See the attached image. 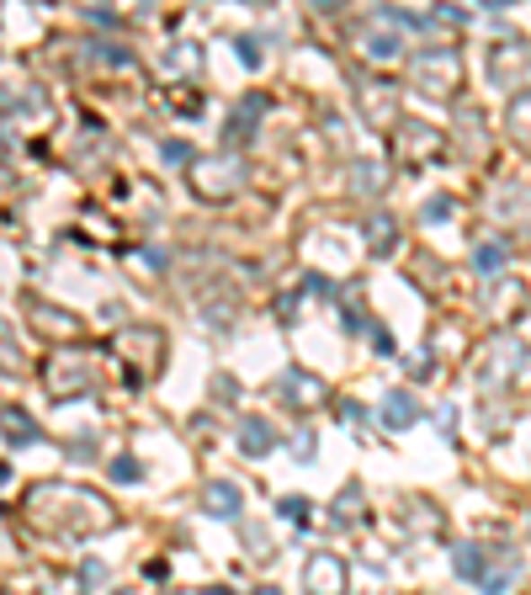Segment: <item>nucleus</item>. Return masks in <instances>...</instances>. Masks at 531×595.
Segmentation results:
<instances>
[{
    "label": "nucleus",
    "instance_id": "nucleus-1",
    "mask_svg": "<svg viewBox=\"0 0 531 595\" xmlns=\"http://www.w3.org/2000/svg\"><path fill=\"white\" fill-rule=\"evenodd\" d=\"M27 516L38 527H49V532H85V537L107 532L118 521V511H112L107 494L75 489V484H38L27 494Z\"/></svg>",
    "mask_w": 531,
    "mask_h": 595
},
{
    "label": "nucleus",
    "instance_id": "nucleus-2",
    "mask_svg": "<svg viewBox=\"0 0 531 595\" xmlns=\"http://www.w3.org/2000/svg\"><path fill=\"white\" fill-rule=\"evenodd\" d=\"M43 377H49V388L69 399V394H91V383H96V372H91V357L80 351V346H64L54 357L43 361Z\"/></svg>",
    "mask_w": 531,
    "mask_h": 595
},
{
    "label": "nucleus",
    "instance_id": "nucleus-3",
    "mask_svg": "<svg viewBox=\"0 0 531 595\" xmlns=\"http://www.w3.org/2000/svg\"><path fill=\"white\" fill-rule=\"evenodd\" d=\"M191 186H197V197H213V202H224V197H235L239 186H244V160H239V155H224V160H202V165H191Z\"/></svg>",
    "mask_w": 531,
    "mask_h": 595
},
{
    "label": "nucleus",
    "instance_id": "nucleus-4",
    "mask_svg": "<svg viewBox=\"0 0 531 595\" xmlns=\"http://www.w3.org/2000/svg\"><path fill=\"white\" fill-rule=\"evenodd\" d=\"M414 75L425 80V91L452 96L457 80H463V54H457V49H420V54H414Z\"/></svg>",
    "mask_w": 531,
    "mask_h": 595
},
{
    "label": "nucleus",
    "instance_id": "nucleus-5",
    "mask_svg": "<svg viewBox=\"0 0 531 595\" xmlns=\"http://www.w3.org/2000/svg\"><path fill=\"white\" fill-rule=\"evenodd\" d=\"M303 591L308 595H346V558L341 553H314L303 569Z\"/></svg>",
    "mask_w": 531,
    "mask_h": 595
},
{
    "label": "nucleus",
    "instance_id": "nucleus-6",
    "mask_svg": "<svg viewBox=\"0 0 531 595\" xmlns=\"http://www.w3.org/2000/svg\"><path fill=\"white\" fill-rule=\"evenodd\" d=\"M277 399L282 404H293V410H314V404H324V383L314 377V372H282L277 377Z\"/></svg>",
    "mask_w": 531,
    "mask_h": 595
},
{
    "label": "nucleus",
    "instance_id": "nucleus-7",
    "mask_svg": "<svg viewBox=\"0 0 531 595\" xmlns=\"http://www.w3.org/2000/svg\"><path fill=\"white\" fill-rule=\"evenodd\" d=\"M399 149L410 155V165H420V155L436 160V155H441V133L425 128V122H399Z\"/></svg>",
    "mask_w": 531,
    "mask_h": 595
},
{
    "label": "nucleus",
    "instance_id": "nucleus-8",
    "mask_svg": "<svg viewBox=\"0 0 531 595\" xmlns=\"http://www.w3.org/2000/svg\"><path fill=\"white\" fill-rule=\"evenodd\" d=\"M414 420H420V399L410 388H388L383 394V431H410Z\"/></svg>",
    "mask_w": 531,
    "mask_h": 595
},
{
    "label": "nucleus",
    "instance_id": "nucleus-9",
    "mask_svg": "<svg viewBox=\"0 0 531 595\" xmlns=\"http://www.w3.org/2000/svg\"><path fill=\"white\" fill-rule=\"evenodd\" d=\"M452 569H457L468 585H483V574H489V547H483V542H457V547H452Z\"/></svg>",
    "mask_w": 531,
    "mask_h": 595
},
{
    "label": "nucleus",
    "instance_id": "nucleus-10",
    "mask_svg": "<svg viewBox=\"0 0 531 595\" xmlns=\"http://www.w3.org/2000/svg\"><path fill=\"white\" fill-rule=\"evenodd\" d=\"M202 505H208V516H218V521H239V505H244V494H239L235 484H208L202 489Z\"/></svg>",
    "mask_w": 531,
    "mask_h": 595
},
{
    "label": "nucleus",
    "instance_id": "nucleus-11",
    "mask_svg": "<svg viewBox=\"0 0 531 595\" xmlns=\"http://www.w3.org/2000/svg\"><path fill=\"white\" fill-rule=\"evenodd\" d=\"M0 431H5L11 447H32L38 441V420L27 410H16V404H0Z\"/></svg>",
    "mask_w": 531,
    "mask_h": 595
},
{
    "label": "nucleus",
    "instance_id": "nucleus-12",
    "mask_svg": "<svg viewBox=\"0 0 531 595\" xmlns=\"http://www.w3.org/2000/svg\"><path fill=\"white\" fill-rule=\"evenodd\" d=\"M510 266V239H483L478 250H473V271L478 277H500Z\"/></svg>",
    "mask_w": 531,
    "mask_h": 595
},
{
    "label": "nucleus",
    "instance_id": "nucleus-13",
    "mask_svg": "<svg viewBox=\"0 0 531 595\" xmlns=\"http://www.w3.org/2000/svg\"><path fill=\"white\" fill-rule=\"evenodd\" d=\"M261 112H266V96H244L235 107V118L224 122V138H229V144H244V138H250V122H261Z\"/></svg>",
    "mask_w": 531,
    "mask_h": 595
},
{
    "label": "nucleus",
    "instance_id": "nucleus-14",
    "mask_svg": "<svg viewBox=\"0 0 531 595\" xmlns=\"http://www.w3.org/2000/svg\"><path fill=\"white\" fill-rule=\"evenodd\" d=\"M271 447H277V431H271L266 420H244V425H239V452H244V457H266Z\"/></svg>",
    "mask_w": 531,
    "mask_h": 595
},
{
    "label": "nucleus",
    "instance_id": "nucleus-15",
    "mask_svg": "<svg viewBox=\"0 0 531 595\" xmlns=\"http://www.w3.org/2000/svg\"><path fill=\"white\" fill-rule=\"evenodd\" d=\"M367 244L377 250V255H394L399 250V224L383 213V218H367Z\"/></svg>",
    "mask_w": 531,
    "mask_h": 595
},
{
    "label": "nucleus",
    "instance_id": "nucleus-16",
    "mask_svg": "<svg viewBox=\"0 0 531 595\" xmlns=\"http://www.w3.org/2000/svg\"><path fill=\"white\" fill-rule=\"evenodd\" d=\"M160 64H165V75H191V69L202 64V49H197V43H171V49L160 54Z\"/></svg>",
    "mask_w": 531,
    "mask_h": 595
},
{
    "label": "nucleus",
    "instance_id": "nucleus-17",
    "mask_svg": "<svg viewBox=\"0 0 531 595\" xmlns=\"http://www.w3.org/2000/svg\"><path fill=\"white\" fill-rule=\"evenodd\" d=\"M277 511H282V521H293V527H308V521H314V500H303V494H282Z\"/></svg>",
    "mask_w": 531,
    "mask_h": 595
},
{
    "label": "nucleus",
    "instance_id": "nucleus-18",
    "mask_svg": "<svg viewBox=\"0 0 531 595\" xmlns=\"http://www.w3.org/2000/svg\"><path fill=\"white\" fill-rule=\"evenodd\" d=\"M452 213H457V202H452V197H447V191H436V197H430V202H425V208H420V218H425V224H447V218H452Z\"/></svg>",
    "mask_w": 531,
    "mask_h": 595
},
{
    "label": "nucleus",
    "instance_id": "nucleus-19",
    "mask_svg": "<svg viewBox=\"0 0 531 595\" xmlns=\"http://www.w3.org/2000/svg\"><path fill=\"white\" fill-rule=\"evenodd\" d=\"M383 181H388V171H383L377 160H361V165H356V191H377Z\"/></svg>",
    "mask_w": 531,
    "mask_h": 595
},
{
    "label": "nucleus",
    "instance_id": "nucleus-20",
    "mask_svg": "<svg viewBox=\"0 0 531 595\" xmlns=\"http://www.w3.org/2000/svg\"><path fill=\"white\" fill-rule=\"evenodd\" d=\"M399 54V38L394 32H372L367 38V59H394Z\"/></svg>",
    "mask_w": 531,
    "mask_h": 595
},
{
    "label": "nucleus",
    "instance_id": "nucleus-21",
    "mask_svg": "<svg viewBox=\"0 0 531 595\" xmlns=\"http://www.w3.org/2000/svg\"><path fill=\"white\" fill-rule=\"evenodd\" d=\"M32 319H38V330H75L69 314H54V308H43V303H32Z\"/></svg>",
    "mask_w": 531,
    "mask_h": 595
},
{
    "label": "nucleus",
    "instance_id": "nucleus-22",
    "mask_svg": "<svg viewBox=\"0 0 531 595\" xmlns=\"http://www.w3.org/2000/svg\"><path fill=\"white\" fill-rule=\"evenodd\" d=\"M0 367H22V351H16V335H11V324L0 319Z\"/></svg>",
    "mask_w": 531,
    "mask_h": 595
},
{
    "label": "nucleus",
    "instance_id": "nucleus-23",
    "mask_svg": "<svg viewBox=\"0 0 531 595\" xmlns=\"http://www.w3.org/2000/svg\"><path fill=\"white\" fill-rule=\"evenodd\" d=\"M160 160H165V165H186V160H191V144H186V138H165V144H160Z\"/></svg>",
    "mask_w": 531,
    "mask_h": 595
},
{
    "label": "nucleus",
    "instance_id": "nucleus-24",
    "mask_svg": "<svg viewBox=\"0 0 531 595\" xmlns=\"http://www.w3.org/2000/svg\"><path fill=\"white\" fill-rule=\"evenodd\" d=\"M112 478H118V484H138V478H144L138 457H118V463H112Z\"/></svg>",
    "mask_w": 531,
    "mask_h": 595
},
{
    "label": "nucleus",
    "instance_id": "nucleus-25",
    "mask_svg": "<svg viewBox=\"0 0 531 595\" xmlns=\"http://www.w3.org/2000/svg\"><path fill=\"white\" fill-rule=\"evenodd\" d=\"M293 452L303 457V463H308L314 452H319V441H314V431H303V436H293Z\"/></svg>",
    "mask_w": 531,
    "mask_h": 595
},
{
    "label": "nucleus",
    "instance_id": "nucleus-26",
    "mask_svg": "<svg viewBox=\"0 0 531 595\" xmlns=\"http://www.w3.org/2000/svg\"><path fill=\"white\" fill-rule=\"evenodd\" d=\"M235 49H239V59L244 64H261V43H255V38H239Z\"/></svg>",
    "mask_w": 531,
    "mask_h": 595
},
{
    "label": "nucleus",
    "instance_id": "nucleus-27",
    "mask_svg": "<svg viewBox=\"0 0 531 595\" xmlns=\"http://www.w3.org/2000/svg\"><path fill=\"white\" fill-rule=\"evenodd\" d=\"M102 574H107V569H102V564H96V558H91V564H80V580H85V585H96V580H102Z\"/></svg>",
    "mask_w": 531,
    "mask_h": 595
},
{
    "label": "nucleus",
    "instance_id": "nucleus-28",
    "mask_svg": "<svg viewBox=\"0 0 531 595\" xmlns=\"http://www.w3.org/2000/svg\"><path fill=\"white\" fill-rule=\"evenodd\" d=\"M91 22H96V27H118V11H102V5H96V11H91Z\"/></svg>",
    "mask_w": 531,
    "mask_h": 595
},
{
    "label": "nucleus",
    "instance_id": "nucleus-29",
    "mask_svg": "<svg viewBox=\"0 0 531 595\" xmlns=\"http://www.w3.org/2000/svg\"><path fill=\"white\" fill-rule=\"evenodd\" d=\"M5 484H11V463H0V489H5Z\"/></svg>",
    "mask_w": 531,
    "mask_h": 595
},
{
    "label": "nucleus",
    "instance_id": "nucleus-30",
    "mask_svg": "<svg viewBox=\"0 0 531 595\" xmlns=\"http://www.w3.org/2000/svg\"><path fill=\"white\" fill-rule=\"evenodd\" d=\"M255 595H282V591H271V585H266V591H255Z\"/></svg>",
    "mask_w": 531,
    "mask_h": 595
}]
</instances>
